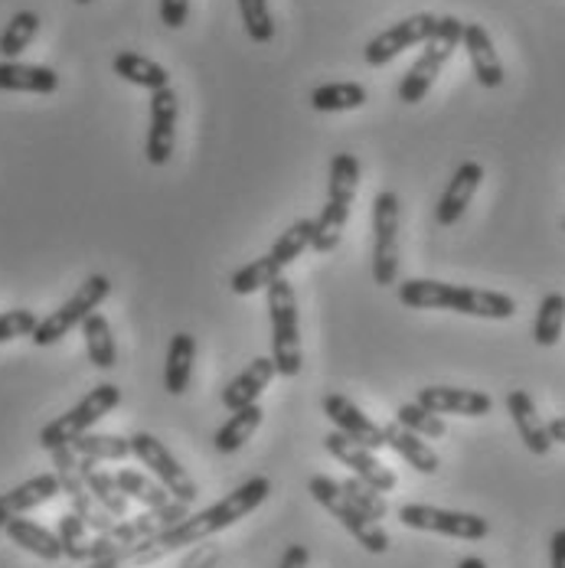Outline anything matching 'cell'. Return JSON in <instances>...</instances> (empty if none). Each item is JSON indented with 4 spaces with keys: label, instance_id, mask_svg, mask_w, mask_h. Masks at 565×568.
<instances>
[{
    "label": "cell",
    "instance_id": "obj_26",
    "mask_svg": "<svg viewBox=\"0 0 565 568\" xmlns=\"http://www.w3.org/2000/svg\"><path fill=\"white\" fill-rule=\"evenodd\" d=\"M82 337H85V353L95 369H114L118 366V346L112 337V324L105 314H89L82 321Z\"/></svg>",
    "mask_w": 565,
    "mask_h": 568
},
{
    "label": "cell",
    "instance_id": "obj_47",
    "mask_svg": "<svg viewBox=\"0 0 565 568\" xmlns=\"http://www.w3.org/2000/svg\"><path fill=\"white\" fill-rule=\"evenodd\" d=\"M457 568H487V562L481 559V556H467V559H461Z\"/></svg>",
    "mask_w": 565,
    "mask_h": 568
},
{
    "label": "cell",
    "instance_id": "obj_29",
    "mask_svg": "<svg viewBox=\"0 0 565 568\" xmlns=\"http://www.w3.org/2000/svg\"><path fill=\"white\" fill-rule=\"evenodd\" d=\"M366 89L360 82H327L311 92V109L314 112H353L366 105Z\"/></svg>",
    "mask_w": 565,
    "mask_h": 568
},
{
    "label": "cell",
    "instance_id": "obj_35",
    "mask_svg": "<svg viewBox=\"0 0 565 568\" xmlns=\"http://www.w3.org/2000/svg\"><path fill=\"white\" fill-rule=\"evenodd\" d=\"M57 536H59V542H62V552H65V559H72V562H92L89 523H85L79 513L69 510L59 516Z\"/></svg>",
    "mask_w": 565,
    "mask_h": 568
},
{
    "label": "cell",
    "instance_id": "obj_39",
    "mask_svg": "<svg viewBox=\"0 0 565 568\" xmlns=\"http://www.w3.org/2000/svg\"><path fill=\"white\" fill-rule=\"evenodd\" d=\"M396 422L402 425V428H408V432L422 435V438H445V435H448V428H445L442 415L428 412V408H425V405H418V402H405V405H398Z\"/></svg>",
    "mask_w": 565,
    "mask_h": 568
},
{
    "label": "cell",
    "instance_id": "obj_45",
    "mask_svg": "<svg viewBox=\"0 0 565 568\" xmlns=\"http://www.w3.org/2000/svg\"><path fill=\"white\" fill-rule=\"evenodd\" d=\"M549 562H553V568H565V526L556 529L549 539Z\"/></svg>",
    "mask_w": 565,
    "mask_h": 568
},
{
    "label": "cell",
    "instance_id": "obj_7",
    "mask_svg": "<svg viewBox=\"0 0 565 568\" xmlns=\"http://www.w3.org/2000/svg\"><path fill=\"white\" fill-rule=\"evenodd\" d=\"M109 294H112V282H109L105 275H89L85 282L75 287V294H72L69 301H62L57 311H50V314L37 324V331H33L30 341L37 343V346H53V343H59L62 337H69V331L82 327V321H85L89 314H95Z\"/></svg>",
    "mask_w": 565,
    "mask_h": 568
},
{
    "label": "cell",
    "instance_id": "obj_33",
    "mask_svg": "<svg viewBox=\"0 0 565 568\" xmlns=\"http://www.w3.org/2000/svg\"><path fill=\"white\" fill-rule=\"evenodd\" d=\"M360 190V161L353 154H334L331 161V180H327V203L353 206V196Z\"/></svg>",
    "mask_w": 565,
    "mask_h": 568
},
{
    "label": "cell",
    "instance_id": "obj_13",
    "mask_svg": "<svg viewBox=\"0 0 565 568\" xmlns=\"http://www.w3.org/2000/svg\"><path fill=\"white\" fill-rule=\"evenodd\" d=\"M176 118H180V99L173 89L151 92V128H148V144L144 158L151 168H164L176 144Z\"/></svg>",
    "mask_w": 565,
    "mask_h": 568
},
{
    "label": "cell",
    "instance_id": "obj_2",
    "mask_svg": "<svg viewBox=\"0 0 565 568\" xmlns=\"http://www.w3.org/2000/svg\"><path fill=\"white\" fill-rule=\"evenodd\" d=\"M398 301L412 311H454L467 317L509 321L516 314V301L501 291L464 287V284L432 282V278H408L398 284Z\"/></svg>",
    "mask_w": 565,
    "mask_h": 568
},
{
    "label": "cell",
    "instance_id": "obj_19",
    "mask_svg": "<svg viewBox=\"0 0 565 568\" xmlns=\"http://www.w3.org/2000/svg\"><path fill=\"white\" fill-rule=\"evenodd\" d=\"M507 412H509V418H513V425H516V432H519V442L526 445V452H529V455L546 457L549 452H553L549 428H546V422L539 418V412H536V405H533L529 393L513 389V393L507 396Z\"/></svg>",
    "mask_w": 565,
    "mask_h": 568
},
{
    "label": "cell",
    "instance_id": "obj_44",
    "mask_svg": "<svg viewBox=\"0 0 565 568\" xmlns=\"http://www.w3.org/2000/svg\"><path fill=\"white\" fill-rule=\"evenodd\" d=\"M307 562H311V552H307V546L294 542V546H287V549H284L279 568H307Z\"/></svg>",
    "mask_w": 565,
    "mask_h": 568
},
{
    "label": "cell",
    "instance_id": "obj_12",
    "mask_svg": "<svg viewBox=\"0 0 565 568\" xmlns=\"http://www.w3.org/2000/svg\"><path fill=\"white\" fill-rule=\"evenodd\" d=\"M324 448H327V455L337 457L343 467H350L353 470V477H360V480H366L370 487H376L380 494H393L398 484V477L376 457L373 448H366V445H360V442H350L346 435H340L337 428L324 438Z\"/></svg>",
    "mask_w": 565,
    "mask_h": 568
},
{
    "label": "cell",
    "instance_id": "obj_21",
    "mask_svg": "<svg viewBox=\"0 0 565 568\" xmlns=\"http://www.w3.org/2000/svg\"><path fill=\"white\" fill-rule=\"evenodd\" d=\"M59 89L57 69L33 65L20 59L0 62V92H30V95H53Z\"/></svg>",
    "mask_w": 565,
    "mask_h": 568
},
{
    "label": "cell",
    "instance_id": "obj_20",
    "mask_svg": "<svg viewBox=\"0 0 565 568\" xmlns=\"http://www.w3.org/2000/svg\"><path fill=\"white\" fill-rule=\"evenodd\" d=\"M279 376L275 369V359L272 356H255L226 389H223V405L229 412H239V408H249V405H259V396L269 389V383Z\"/></svg>",
    "mask_w": 565,
    "mask_h": 568
},
{
    "label": "cell",
    "instance_id": "obj_42",
    "mask_svg": "<svg viewBox=\"0 0 565 568\" xmlns=\"http://www.w3.org/2000/svg\"><path fill=\"white\" fill-rule=\"evenodd\" d=\"M40 317L27 307H17V311H3L0 314V343L20 341V337H33Z\"/></svg>",
    "mask_w": 565,
    "mask_h": 568
},
{
    "label": "cell",
    "instance_id": "obj_48",
    "mask_svg": "<svg viewBox=\"0 0 565 568\" xmlns=\"http://www.w3.org/2000/svg\"><path fill=\"white\" fill-rule=\"evenodd\" d=\"M89 568H114V566H109V562H89Z\"/></svg>",
    "mask_w": 565,
    "mask_h": 568
},
{
    "label": "cell",
    "instance_id": "obj_24",
    "mask_svg": "<svg viewBox=\"0 0 565 568\" xmlns=\"http://www.w3.org/2000/svg\"><path fill=\"white\" fill-rule=\"evenodd\" d=\"M112 69L118 79H124V82H131V85H138V89H148V92H161V89H168L170 85V72L161 65V62H154V59L141 57V53H118L112 59Z\"/></svg>",
    "mask_w": 565,
    "mask_h": 568
},
{
    "label": "cell",
    "instance_id": "obj_3",
    "mask_svg": "<svg viewBox=\"0 0 565 568\" xmlns=\"http://www.w3.org/2000/svg\"><path fill=\"white\" fill-rule=\"evenodd\" d=\"M461 37H464V23H461L457 17H438V27H435V33L425 40L422 57L408 65V72H405L402 82H398V102L418 105V102L432 92L435 79L442 75V69L448 65L452 53L461 47Z\"/></svg>",
    "mask_w": 565,
    "mask_h": 568
},
{
    "label": "cell",
    "instance_id": "obj_8",
    "mask_svg": "<svg viewBox=\"0 0 565 568\" xmlns=\"http://www.w3.org/2000/svg\"><path fill=\"white\" fill-rule=\"evenodd\" d=\"M373 282L390 287L398 282V196L380 190L373 200Z\"/></svg>",
    "mask_w": 565,
    "mask_h": 568
},
{
    "label": "cell",
    "instance_id": "obj_27",
    "mask_svg": "<svg viewBox=\"0 0 565 568\" xmlns=\"http://www.w3.org/2000/svg\"><path fill=\"white\" fill-rule=\"evenodd\" d=\"M114 480H118V487H121V494H124L128 500H138V504L148 507V510H164L170 500H173L161 480H151V477L141 474V470L121 467V470L114 474Z\"/></svg>",
    "mask_w": 565,
    "mask_h": 568
},
{
    "label": "cell",
    "instance_id": "obj_5",
    "mask_svg": "<svg viewBox=\"0 0 565 568\" xmlns=\"http://www.w3.org/2000/svg\"><path fill=\"white\" fill-rule=\"evenodd\" d=\"M121 405V389L114 386V383H102V386H95L89 396H82L65 415H59L53 418L50 425H43V432H40V445L47 448V452H53V448H65V445H72L75 438H82V435H89L109 412H114Z\"/></svg>",
    "mask_w": 565,
    "mask_h": 568
},
{
    "label": "cell",
    "instance_id": "obj_43",
    "mask_svg": "<svg viewBox=\"0 0 565 568\" xmlns=\"http://www.w3.org/2000/svg\"><path fill=\"white\" fill-rule=\"evenodd\" d=\"M190 17V0H161V23L170 30H180Z\"/></svg>",
    "mask_w": 565,
    "mask_h": 568
},
{
    "label": "cell",
    "instance_id": "obj_49",
    "mask_svg": "<svg viewBox=\"0 0 565 568\" xmlns=\"http://www.w3.org/2000/svg\"><path fill=\"white\" fill-rule=\"evenodd\" d=\"M75 3H92V0H75Z\"/></svg>",
    "mask_w": 565,
    "mask_h": 568
},
{
    "label": "cell",
    "instance_id": "obj_6",
    "mask_svg": "<svg viewBox=\"0 0 565 568\" xmlns=\"http://www.w3.org/2000/svg\"><path fill=\"white\" fill-rule=\"evenodd\" d=\"M269 314H272V359L284 379L301 373V331H297V297L287 278H279L269 291Z\"/></svg>",
    "mask_w": 565,
    "mask_h": 568
},
{
    "label": "cell",
    "instance_id": "obj_22",
    "mask_svg": "<svg viewBox=\"0 0 565 568\" xmlns=\"http://www.w3.org/2000/svg\"><path fill=\"white\" fill-rule=\"evenodd\" d=\"M3 532L10 536L13 546H20L23 552L37 556V559H43V562H59V559H65L57 532H50L47 526H40V523H33V519L17 516V519H10V523L3 526Z\"/></svg>",
    "mask_w": 565,
    "mask_h": 568
},
{
    "label": "cell",
    "instance_id": "obj_15",
    "mask_svg": "<svg viewBox=\"0 0 565 568\" xmlns=\"http://www.w3.org/2000/svg\"><path fill=\"white\" fill-rule=\"evenodd\" d=\"M418 405H425L435 415H461V418H484L494 408V398L481 389H454V386H425L415 396Z\"/></svg>",
    "mask_w": 565,
    "mask_h": 568
},
{
    "label": "cell",
    "instance_id": "obj_1",
    "mask_svg": "<svg viewBox=\"0 0 565 568\" xmlns=\"http://www.w3.org/2000/svg\"><path fill=\"white\" fill-rule=\"evenodd\" d=\"M272 494V480L269 477H249L242 487H235L232 494H226L220 504H213L210 510L193 513L186 519H180L176 526H170L164 532L131 546L128 552H121L114 562V568H144L151 562H161L164 556L183 549V546H193V542H203L216 532H223L229 526H235L239 519H245L249 513H255Z\"/></svg>",
    "mask_w": 565,
    "mask_h": 568
},
{
    "label": "cell",
    "instance_id": "obj_14",
    "mask_svg": "<svg viewBox=\"0 0 565 568\" xmlns=\"http://www.w3.org/2000/svg\"><path fill=\"white\" fill-rule=\"evenodd\" d=\"M324 415L331 418V425L337 428L340 435H346L350 442H360V445H366V448H373V452L386 448L383 428H380L370 415H363V408H360L353 398L340 396V393L324 396Z\"/></svg>",
    "mask_w": 565,
    "mask_h": 568
},
{
    "label": "cell",
    "instance_id": "obj_37",
    "mask_svg": "<svg viewBox=\"0 0 565 568\" xmlns=\"http://www.w3.org/2000/svg\"><path fill=\"white\" fill-rule=\"evenodd\" d=\"M72 448H75V455L79 457H89V460H124V457H131V438H121V435H95V432H89V435H82V438H75L72 442Z\"/></svg>",
    "mask_w": 565,
    "mask_h": 568
},
{
    "label": "cell",
    "instance_id": "obj_34",
    "mask_svg": "<svg viewBox=\"0 0 565 568\" xmlns=\"http://www.w3.org/2000/svg\"><path fill=\"white\" fill-rule=\"evenodd\" d=\"M565 331V294L559 291H549L543 301H539V311H536V324H533V341L539 346H556Z\"/></svg>",
    "mask_w": 565,
    "mask_h": 568
},
{
    "label": "cell",
    "instance_id": "obj_31",
    "mask_svg": "<svg viewBox=\"0 0 565 568\" xmlns=\"http://www.w3.org/2000/svg\"><path fill=\"white\" fill-rule=\"evenodd\" d=\"M37 33H40V13L17 10L10 17V23L3 27V33H0V57L20 59L30 50V43L37 40Z\"/></svg>",
    "mask_w": 565,
    "mask_h": 568
},
{
    "label": "cell",
    "instance_id": "obj_23",
    "mask_svg": "<svg viewBox=\"0 0 565 568\" xmlns=\"http://www.w3.org/2000/svg\"><path fill=\"white\" fill-rule=\"evenodd\" d=\"M383 435H386V448H393L412 470H418V474H425V477H432V474H438V467H442V457L435 455L425 442H422V435H415V432H408V428H402L398 422H390L386 428H383Z\"/></svg>",
    "mask_w": 565,
    "mask_h": 568
},
{
    "label": "cell",
    "instance_id": "obj_36",
    "mask_svg": "<svg viewBox=\"0 0 565 568\" xmlns=\"http://www.w3.org/2000/svg\"><path fill=\"white\" fill-rule=\"evenodd\" d=\"M350 220V210L337 206V203H324V210L314 216V239H311V248L314 252H334L343 239V226Z\"/></svg>",
    "mask_w": 565,
    "mask_h": 568
},
{
    "label": "cell",
    "instance_id": "obj_40",
    "mask_svg": "<svg viewBox=\"0 0 565 568\" xmlns=\"http://www.w3.org/2000/svg\"><path fill=\"white\" fill-rule=\"evenodd\" d=\"M239 13H242L249 40H255V43L275 40V20L269 10V0H239Z\"/></svg>",
    "mask_w": 565,
    "mask_h": 568
},
{
    "label": "cell",
    "instance_id": "obj_41",
    "mask_svg": "<svg viewBox=\"0 0 565 568\" xmlns=\"http://www.w3.org/2000/svg\"><path fill=\"white\" fill-rule=\"evenodd\" d=\"M340 487H343V494L360 507V510H366L373 519H383L390 507H386V497L376 490V487H370L366 480H360V477H346V480H340Z\"/></svg>",
    "mask_w": 565,
    "mask_h": 568
},
{
    "label": "cell",
    "instance_id": "obj_4",
    "mask_svg": "<svg viewBox=\"0 0 565 568\" xmlns=\"http://www.w3.org/2000/svg\"><path fill=\"white\" fill-rule=\"evenodd\" d=\"M307 494L331 513L334 519H340V526L370 552V556H383L390 549V536L386 529L380 526V519H373L366 510H360L340 487V480L327 477V474H314L307 480Z\"/></svg>",
    "mask_w": 565,
    "mask_h": 568
},
{
    "label": "cell",
    "instance_id": "obj_30",
    "mask_svg": "<svg viewBox=\"0 0 565 568\" xmlns=\"http://www.w3.org/2000/svg\"><path fill=\"white\" fill-rule=\"evenodd\" d=\"M262 418H265V412H262V405H249V408H239V412H232L229 415V422L216 432V452H223V455H232V452H239L255 432H259V425H262Z\"/></svg>",
    "mask_w": 565,
    "mask_h": 568
},
{
    "label": "cell",
    "instance_id": "obj_25",
    "mask_svg": "<svg viewBox=\"0 0 565 568\" xmlns=\"http://www.w3.org/2000/svg\"><path fill=\"white\" fill-rule=\"evenodd\" d=\"M193 359H196V337L193 334H176L170 341L168 363H164V389L170 396H183L190 389Z\"/></svg>",
    "mask_w": 565,
    "mask_h": 568
},
{
    "label": "cell",
    "instance_id": "obj_38",
    "mask_svg": "<svg viewBox=\"0 0 565 568\" xmlns=\"http://www.w3.org/2000/svg\"><path fill=\"white\" fill-rule=\"evenodd\" d=\"M311 239H314V220H297V223H291V226L284 229L282 235L275 239V245H272V258L287 268L304 248H311Z\"/></svg>",
    "mask_w": 565,
    "mask_h": 568
},
{
    "label": "cell",
    "instance_id": "obj_16",
    "mask_svg": "<svg viewBox=\"0 0 565 568\" xmlns=\"http://www.w3.org/2000/svg\"><path fill=\"white\" fill-rule=\"evenodd\" d=\"M59 494H62V484H59L57 470H53V474H37V477L17 484L13 490L0 494V529H3L10 519H17V516H23V513L37 510V507L57 500Z\"/></svg>",
    "mask_w": 565,
    "mask_h": 568
},
{
    "label": "cell",
    "instance_id": "obj_28",
    "mask_svg": "<svg viewBox=\"0 0 565 568\" xmlns=\"http://www.w3.org/2000/svg\"><path fill=\"white\" fill-rule=\"evenodd\" d=\"M79 467H82V477H85V484H89L92 497H95L105 510L112 513L114 519H124V513H128V497L121 494V487H118L114 474L102 470V467H99V460H89V457H82V460H79Z\"/></svg>",
    "mask_w": 565,
    "mask_h": 568
},
{
    "label": "cell",
    "instance_id": "obj_18",
    "mask_svg": "<svg viewBox=\"0 0 565 568\" xmlns=\"http://www.w3.org/2000/svg\"><path fill=\"white\" fill-rule=\"evenodd\" d=\"M481 180H484V168H481L477 161H464V164L454 171V176L448 180V186H445V193H442V200H438V206H435L438 226H454V223L464 216V210L471 206V200H474Z\"/></svg>",
    "mask_w": 565,
    "mask_h": 568
},
{
    "label": "cell",
    "instance_id": "obj_10",
    "mask_svg": "<svg viewBox=\"0 0 565 568\" xmlns=\"http://www.w3.org/2000/svg\"><path fill=\"white\" fill-rule=\"evenodd\" d=\"M398 523L408 529H422V532H442L452 539H487L491 523L477 513H461V510H442V507H428V504H405L398 507Z\"/></svg>",
    "mask_w": 565,
    "mask_h": 568
},
{
    "label": "cell",
    "instance_id": "obj_17",
    "mask_svg": "<svg viewBox=\"0 0 565 568\" xmlns=\"http://www.w3.org/2000/svg\"><path fill=\"white\" fill-rule=\"evenodd\" d=\"M461 47H464V53L471 59V72L477 75V82L484 89H501L504 85V62H501L497 50H494L491 33L481 23H464Z\"/></svg>",
    "mask_w": 565,
    "mask_h": 568
},
{
    "label": "cell",
    "instance_id": "obj_46",
    "mask_svg": "<svg viewBox=\"0 0 565 568\" xmlns=\"http://www.w3.org/2000/svg\"><path fill=\"white\" fill-rule=\"evenodd\" d=\"M546 428H549V438H553V445H565V415L553 418Z\"/></svg>",
    "mask_w": 565,
    "mask_h": 568
},
{
    "label": "cell",
    "instance_id": "obj_32",
    "mask_svg": "<svg viewBox=\"0 0 565 568\" xmlns=\"http://www.w3.org/2000/svg\"><path fill=\"white\" fill-rule=\"evenodd\" d=\"M282 272L284 268L272 258V255H262V258L242 265V268L229 278V287H232V294L249 297V294H255V291H269L272 284L282 278Z\"/></svg>",
    "mask_w": 565,
    "mask_h": 568
},
{
    "label": "cell",
    "instance_id": "obj_9",
    "mask_svg": "<svg viewBox=\"0 0 565 568\" xmlns=\"http://www.w3.org/2000/svg\"><path fill=\"white\" fill-rule=\"evenodd\" d=\"M131 452L134 457L168 487V494L173 500H180V504H193L196 497H200V487H196V480L186 474V467L176 460V457L170 455V448L161 442V438H154L151 432H138V435H131Z\"/></svg>",
    "mask_w": 565,
    "mask_h": 568
},
{
    "label": "cell",
    "instance_id": "obj_11",
    "mask_svg": "<svg viewBox=\"0 0 565 568\" xmlns=\"http://www.w3.org/2000/svg\"><path fill=\"white\" fill-rule=\"evenodd\" d=\"M435 27H438V17H435V13H412V17L398 20L390 30L376 33V37L366 43V50H363L366 65H373V69L390 65L393 59L402 57L405 50H412L415 43H425V40L435 33Z\"/></svg>",
    "mask_w": 565,
    "mask_h": 568
}]
</instances>
